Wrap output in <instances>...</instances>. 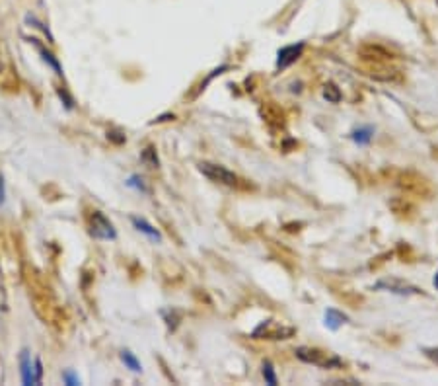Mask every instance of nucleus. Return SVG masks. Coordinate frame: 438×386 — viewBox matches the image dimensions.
<instances>
[{
    "label": "nucleus",
    "instance_id": "1",
    "mask_svg": "<svg viewBox=\"0 0 438 386\" xmlns=\"http://www.w3.org/2000/svg\"><path fill=\"white\" fill-rule=\"evenodd\" d=\"M295 355L300 361L310 363V365H316L321 369H339V367H343L341 357L329 353V351H324L319 347H296Z\"/></svg>",
    "mask_w": 438,
    "mask_h": 386
},
{
    "label": "nucleus",
    "instance_id": "2",
    "mask_svg": "<svg viewBox=\"0 0 438 386\" xmlns=\"http://www.w3.org/2000/svg\"><path fill=\"white\" fill-rule=\"evenodd\" d=\"M295 334L296 328H292V326H287V324H283V322L277 320H267L261 322V324L255 328L254 334H251V338L273 339V341H277V339H290Z\"/></svg>",
    "mask_w": 438,
    "mask_h": 386
},
{
    "label": "nucleus",
    "instance_id": "3",
    "mask_svg": "<svg viewBox=\"0 0 438 386\" xmlns=\"http://www.w3.org/2000/svg\"><path fill=\"white\" fill-rule=\"evenodd\" d=\"M88 230L92 238L97 240H115L117 238V230L110 218L105 217L102 211H92L90 218H88Z\"/></svg>",
    "mask_w": 438,
    "mask_h": 386
},
{
    "label": "nucleus",
    "instance_id": "4",
    "mask_svg": "<svg viewBox=\"0 0 438 386\" xmlns=\"http://www.w3.org/2000/svg\"><path fill=\"white\" fill-rule=\"evenodd\" d=\"M199 172L203 176H207L211 182L215 184L226 185V187H238L239 180L238 176L230 172L228 168H224L220 164H213V162H201Z\"/></svg>",
    "mask_w": 438,
    "mask_h": 386
},
{
    "label": "nucleus",
    "instance_id": "5",
    "mask_svg": "<svg viewBox=\"0 0 438 386\" xmlns=\"http://www.w3.org/2000/svg\"><path fill=\"white\" fill-rule=\"evenodd\" d=\"M20 367H22V380L24 385H40L41 377H43V365L40 359L32 361L30 351H22L20 355Z\"/></svg>",
    "mask_w": 438,
    "mask_h": 386
},
{
    "label": "nucleus",
    "instance_id": "6",
    "mask_svg": "<svg viewBox=\"0 0 438 386\" xmlns=\"http://www.w3.org/2000/svg\"><path fill=\"white\" fill-rule=\"evenodd\" d=\"M376 289H386L396 295H419L421 291L413 287V285H407V283L399 281V279H384V281L376 283Z\"/></svg>",
    "mask_w": 438,
    "mask_h": 386
},
{
    "label": "nucleus",
    "instance_id": "7",
    "mask_svg": "<svg viewBox=\"0 0 438 386\" xmlns=\"http://www.w3.org/2000/svg\"><path fill=\"white\" fill-rule=\"evenodd\" d=\"M304 51V43H298V45H288V47H283L279 51V59H277V66L279 69H287L292 63H296Z\"/></svg>",
    "mask_w": 438,
    "mask_h": 386
},
{
    "label": "nucleus",
    "instance_id": "8",
    "mask_svg": "<svg viewBox=\"0 0 438 386\" xmlns=\"http://www.w3.org/2000/svg\"><path fill=\"white\" fill-rule=\"evenodd\" d=\"M30 41H32L33 45H35V49L40 51L41 59H43V61H45V63H47L49 66L53 69V71H55V74H59V76H63V69H61V64H59V61H57L55 57H53V53L43 47V45H41V43L37 40H30Z\"/></svg>",
    "mask_w": 438,
    "mask_h": 386
},
{
    "label": "nucleus",
    "instance_id": "9",
    "mask_svg": "<svg viewBox=\"0 0 438 386\" xmlns=\"http://www.w3.org/2000/svg\"><path fill=\"white\" fill-rule=\"evenodd\" d=\"M131 221H133V225H135L136 230H138V233L146 234L150 240H156V242L162 240V234H160L158 230H156V228H154V226L148 223V221H144V218H138V217H133Z\"/></svg>",
    "mask_w": 438,
    "mask_h": 386
},
{
    "label": "nucleus",
    "instance_id": "10",
    "mask_svg": "<svg viewBox=\"0 0 438 386\" xmlns=\"http://www.w3.org/2000/svg\"><path fill=\"white\" fill-rule=\"evenodd\" d=\"M347 320L349 318L343 312H339V310H335V308L326 310V326L329 330H339L343 324H347Z\"/></svg>",
    "mask_w": 438,
    "mask_h": 386
},
{
    "label": "nucleus",
    "instance_id": "11",
    "mask_svg": "<svg viewBox=\"0 0 438 386\" xmlns=\"http://www.w3.org/2000/svg\"><path fill=\"white\" fill-rule=\"evenodd\" d=\"M372 137H374V129L372 127H360L350 133V139H353L357 145H368V143L372 141Z\"/></svg>",
    "mask_w": 438,
    "mask_h": 386
},
{
    "label": "nucleus",
    "instance_id": "12",
    "mask_svg": "<svg viewBox=\"0 0 438 386\" xmlns=\"http://www.w3.org/2000/svg\"><path fill=\"white\" fill-rule=\"evenodd\" d=\"M141 160H143L144 166H148V168H158L160 166V160H158V154H156V148L154 146H146L143 153H141Z\"/></svg>",
    "mask_w": 438,
    "mask_h": 386
},
{
    "label": "nucleus",
    "instance_id": "13",
    "mask_svg": "<svg viewBox=\"0 0 438 386\" xmlns=\"http://www.w3.org/2000/svg\"><path fill=\"white\" fill-rule=\"evenodd\" d=\"M121 361L125 363V367L133 370V373H141L143 370V365L138 363V359L131 351H121Z\"/></svg>",
    "mask_w": 438,
    "mask_h": 386
},
{
    "label": "nucleus",
    "instance_id": "14",
    "mask_svg": "<svg viewBox=\"0 0 438 386\" xmlns=\"http://www.w3.org/2000/svg\"><path fill=\"white\" fill-rule=\"evenodd\" d=\"M263 377H265V382L267 385H277V377H275V369L269 361L263 363Z\"/></svg>",
    "mask_w": 438,
    "mask_h": 386
},
{
    "label": "nucleus",
    "instance_id": "15",
    "mask_svg": "<svg viewBox=\"0 0 438 386\" xmlns=\"http://www.w3.org/2000/svg\"><path fill=\"white\" fill-rule=\"evenodd\" d=\"M324 96H326L329 102L337 104V102L341 100V92H339V88H337L335 84H327L326 90H324Z\"/></svg>",
    "mask_w": 438,
    "mask_h": 386
},
{
    "label": "nucleus",
    "instance_id": "16",
    "mask_svg": "<svg viewBox=\"0 0 438 386\" xmlns=\"http://www.w3.org/2000/svg\"><path fill=\"white\" fill-rule=\"evenodd\" d=\"M127 184L131 185V187H136L138 192H146V187H144L143 180H141V177H138V176H133V177H131V180H129Z\"/></svg>",
    "mask_w": 438,
    "mask_h": 386
},
{
    "label": "nucleus",
    "instance_id": "17",
    "mask_svg": "<svg viewBox=\"0 0 438 386\" xmlns=\"http://www.w3.org/2000/svg\"><path fill=\"white\" fill-rule=\"evenodd\" d=\"M425 355L429 357L430 361L438 363V347H429V349H425Z\"/></svg>",
    "mask_w": 438,
    "mask_h": 386
},
{
    "label": "nucleus",
    "instance_id": "18",
    "mask_svg": "<svg viewBox=\"0 0 438 386\" xmlns=\"http://www.w3.org/2000/svg\"><path fill=\"white\" fill-rule=\"evenodd\" d=\"M63 380L66 382V385H80V378L74 377L72 373H64Z\"/></svg>",
    "mask_w": 438,
    "mask_h": 386
},
{
    "label": "nucleus",
    "instance_id": "19",
    "mask_svg": "<svg viewBox=\"0 0 438 386\" xmlns=\"http://www.w3.org/2000/svg\"><path fill=\"white\" fill-rule=\"evenodd\" d=\"M6 201V184H4V177L0 176V205H4Z\"/></svg>",
    "mask_w": 438,
    "mask_h": 386
},
{
    "label": "nucleus",
    "instance_id": "20",
    "mask_svg": "<svg viewBox=\"0 0 438 386\" xmlns=\"http://www.w3.org/2000/svg\"><path fill=\"white\" fill-rule=\"evenodd\" d=\"M432 283H434V287H437V289H438V274L434 275V281H432Z\"/></svg>",
    "mask_w": 438,
    "mask_h": 386
},
{
    "label": "nucleus",
    "instance_id": "21",
    "mask_svg": "<svg viewBox=\"0 0 438 386\" xmlns=\"http://www.w3.org/2000/svg\"><path fill=\"white\" fill-rule=\"evenodd\" d=\"M0 71H2V64H0Z\"/></svg>",
    "mask_w": 438,
    "mask_h": 386
}]
</instances>
